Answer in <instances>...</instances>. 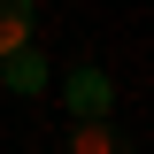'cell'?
Masks as SVG:
<instances>
[{"instance_id":"cell-3","label":"cell","mask_w":154,"mask_h":154,"mask_svg":"<svg viewBox=\"0 0 154 154\" xmlns=\"http://www.w3.org/2000/svg\"><path fill=\"white\" fill-rule=\"evenodd\" d=\"M69 146H77V154H116L123 139H116V123H108V116H77V131H69Z\"/></svg>"},{"instance_id":"cell-1","label":"cell","mask_w":154,"mask_h":154,"mask_svg":"<svg viewBox=\"0 0 154 154\" xmlns=\"http://www.w3.org/2000/svg\"><path fill=\"white\" fill-rule=\"evenodd\" d=\"M62 100H69V116H108V77L93 69V62H85V69H69V85H62Z\"/></svg>"},{"instance_id":"cell-2","label":"cell","mask_w":154,"mask_h":154,"mask_svg":"<svg viewBox=\"0 0 154 154\" xmlns=\"http://www.w3.org/2000/svg\"><path fill=\"white\" fill-rule=\"evenodd\" d=\"M0 77H8V93H38V85H46V62H38L31 46H16V54H0Z\"/></svg>"},{"instance_id":"cell-4","label":"cell","mask_w":154,"mask_h":154,"mask_svg":"<svg viewBox=\"0 0 154 154\" xmlns=\"http://www.w3.org/2000/svg\"><path fill=\"white\" fill-rule=\"evenodd\" d=\"M31 46V0H0V54Z\"/></svg>"}]
</instances>
